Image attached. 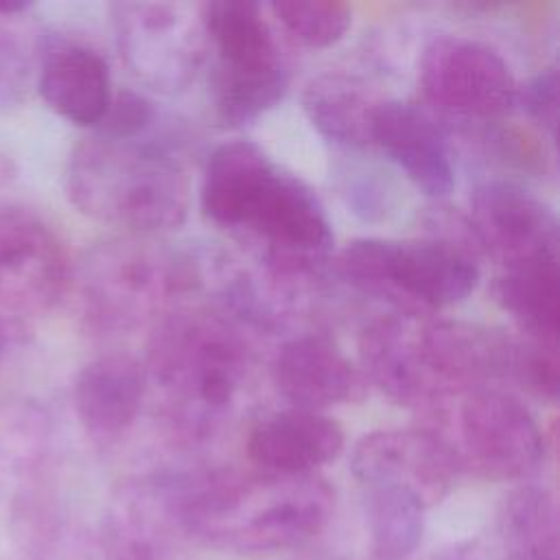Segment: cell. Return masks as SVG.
<instances>
[{"label": "cell", "instance_id": "obj_1", "mask_svg": "<svg viewBox=\"0 0 560 560\" xmlns=\"http://www.w3.org/2000/svg\"><path fill=\"white\" fill-rule=\"evenodd\" d=\"M201 210L287 280L313 276L330 258L332 230L319 197L252 140H230L210 153Z\"/></svg>", "mask_w": 560, "mask_h": 560}, {"label": "cell", "instance_id": "obj_2", "mask_svg": "<svg viewBox=\"0 0 560 560\" xmlns=\"http://www.w3.org/2000/svg\"><path fill=\"white\" fill-rule=\"evenodd\" d=\"M186 538L236 553H273L317 536L335 494L315 475L177 477Z\"/></svg>", "mask_w": 560, "mask_h": 560}, {"label": "cell", "instance_id": "obj_3", "mask_svg": "<svg viewBox=\"0 0 560 560\" xmlns=\"http://www.w3.org/2000/svg\"><path fill=\"white\" fill-rule=\"evenodd\" d=\"M66 188L79 212L133 232L173 230L184 223L190 203L182 162L147 133L85 138L70 155Z\"/></svg>", "mask_w": 560, "mask_h": 560}, {"label": "cell", "instance_id": "obj_4", "mask_svg": "<svg viewBox=\"0 0 560 560\" xmlns=\"http://www.w3.org/2000/svg\"><path fill=\"white\" fill-rule=\"evenodd\" d=\"M247 374V346L228 319L175 311L155 328L147 376L162 389L179 431L203 438L234 405Z\"/></svg>", "mask_w": 560, "mask_h": 560}, {"label": "cell", "instance_id": "obj_5", "mask_svg": "<svg viewBox=\"0 0 560 560\" xmlns=\"http://www.w3.org/2000/svg\"><path fill=\"white\" fill-rule=\"evenodd\" d=\"M422 413V429L446 446L457 472L514 481L534 475L545 459V435L534 413L505 389L470 387Z\"/></svg>", "mask_w": 560, "mask_h": 560}, {"label": "cell", "instance_id": "obj_6", "mask_svg": "<svg viewBox=\"0 0 560 560\" xmlns=\"http://www.w3.org/2000/svg\"><path fill=\"white\" fill-rule=\"evenodd\" d=\"M341 276L363 293L420 317L466 300L479 280L472 247L453 238H357L339 254Z\"/></svg>", "mask_w": 560, "mask_h": 560}, {"label": "cell", "instance_id": "obj_7", "mask_svg": "<svg viewBox=\"0 0 560 560\" xmlns=\"http://www.w3.org/2000/svg\"><path fill=\"white\" fill-rule=\"evenodd\" d=\"M199 15L217 52V118L225 127L249 125L271 109L289 85V70L262 9L249 0H212L199 4Z\"/></svg>", "mask_w": 560, "mask_h": 560}, {"label": "cell", "instance_id": "obj_8", "mask_svg": "<svg viewBox=\"0 0 560 560\" xmlns=\"http://www.w3.org/2000/svg\"><path fill=\"white\" fill-rule=\"evenodd\" d=\"M190 271L171 254L136 241L105 243L79 273L83 319L101 332L131 330L190 284Z\"/></svg>", "mask_w": 560, "mask_h": 560}, {"label": "cell", "instance_id": "obj_9", "mask_svg": "<svg viewBox=\"0 0 560 560\" xmlns=\"http://www.w3.org/2000/svg\"><path fill=\"white\" fill-rule=\"evenodd\" d=\"M418 81L433 116L497 122L516 107L518 83L508 61L470 37H435L422 52Z\"/></svg>", "mask_w": 560, "mask_h": 560}, {"label": "cell", "instance_id": "obj_10", "mask_svg": "<svg viewBox=\"0 0 560 560\" xmlns=\"http://www.w3.org/2000/svg\"><path fill=\"white\" fill-rule=\"evenodd\" d=\"M114 24L120 55L149 88L179 92L197 74L208 39L199 9L173 2H118Z\"/></svg>", "mask_w": 560, "mask_h": 560}, {"label": "cell", "instance_id": "obj_11", "mask_svg": "<svg viewBox=\"0 0 560 560\" xmlns=\"http://www.w3.org/2000/svg\"><path fill=\"white\" fill-rule=\"evenodd\" d=\"M68 280V256L55 230L33 210L0 201V308L44 313Z\"/></svg>", "mask_w": 560, "mask_h": 560}, {"label": "cell", "instance_id": "obj_12", "mask_svg": "<svg viewBox=\"0 0 560 560\" xmlns=\"http://www.w3.org/2000/svg\"><path fill=\"white\" fill-rule=\"evenodd\" d=\"M470 228L479 249L501 267L558 254V219L534 192L510 179H488L470 197Z\"/></svg>", "mask_w": 560, "mask_h": 560}, {"label": "cell", "instance_id": "obj_13", "mask_svg": "<svg viewBox=\"0 0 560 560\" xmlns=\"http://www.w3.org/2000/svg\"><path fill=\"white\" fill-rule=\"evenodd\" d=\"M350 468L363 488H402L427 508L444 499L457 472L446 446L422 427L363 435L352 448Z\"/></svg>", "mask_w": 560, "mask_h": 560}, {"label": "cell", "instance_id": "obj_14", "mask_svg": "<svg viewBox=\"0 0 560 560\" xmlns=\"http://www.w3.org/2000/svg\"><path fill=\"white\" fill-rule=\"evenodd\" d=\"M372 144L424 195L440 199L453 190L451 147L444 127L429 109L402 101H381L372 120Z\"/></svg>", "mask_w": 560, "mask_h": 560}, {"label": "cell", "instance_id": "obj_15", "mask_svg": "<svg viewBox=\"0 0 560 560\" xmlns=\"http://www.w3.org/2000/svg\"><path fill=\"white\" fill-rule=\"evenodd\" d=\"M273 383L295 409L308 411L359 402L368 389L365 376L324 335L284 341L273 359Z\"/></svg>", "mask_w": 560, "mask_h": 560}, {"label": "cell", "instance_id": "obj_16", "mask_svg": "<svg viewBox=\"0 0 560 560\" xmlns=\"http://www.w3.org/2000/svg\"><path fill=\"white\" fill-rule=\"evenodd\" d=\"M343 451L341 427L322 411L284 409L254 424L247 455L260 472L315 475Z\"/></svg>", "mask_w": 560, "mask_h": 560}, {"label": "cell", "instance_id": "obj_17", "mask_svg": "<svg viewBox=\"0 0 560 560\" xmlns=\"http://www.w3.org/2000/svg\"><path fill=\"white\" fill-rule=\"evenodd\" d=\"M147 385V368L136 357L103 354L79 370L72 385L74 411L94 438H120L136 422Z\"/></svg>", "mask_w": 560, "mask_h": 560}, {"label": "cell", "instance_id": "obj_18", "mask_svg": "<svg viewBox=\"0 0 560 560\" xmlns=\"http://www.w3.org/2000/svg\"><path fill=\"white\" fill-rule=\"evenodd\" d=\"M37 88L46 105L79 127H96L112 101L105 59L81 44H57L42 57Z\"/></svg>", "mask_w": 560, "mask_h": 560}, {"label": "cell", "instance_id": "obj_19", "mask_svg": "<svg viewBox=\"0 0 560 560\" xmlns=\"http://www.w3.org/2000/svg\"><path fill=\"white\" fill-rule=\"evenodd\" d=\"M494 300L512 315L527 339L558 346L560 337V269L558 254L536 256L510 267L492 284Z\"/></svg>", "mask_w": 560, "mask_h": 560}, {"label": "cell", "instance_id": "obj_20", "mask_svg": "<svg viewBox=\"0 0 560 560\" xmlns=\"http://www.w3.org/2000/svg\"><path fill=\"white\" fill-rule=\"evenodd\" d=\"M363 83L343 74H322L306 83L302 107L313 127L330 142L361 149L372 144L376 105Z\"/></svg>", "mask_w": 560, "mask_h": 560}, {"label": "cell", "instance_id": "obj_21", "mask_svg": "<svg viewBox=\"0 0 560 560\" xmlns=\"http://www.w3.org/2000/svg\"><path fill=\"white\" fill-rule=\"evenodd\" d=\"M497 538L514 560H560L553 494L540 486L512 490L499 510Z\"/></svg>", "mask_w": 560, "mask_h": 560}, {"label": "cell", "instance_id": "obj_22", "mask_svg": "<svg viewBox=\"0 0 560 560\" xmlns=\"http://www.w3.org/2000/svg\"><path fill=\"white\" fill-rule=\"evenodd\" d=\"M365 521L376 560H405L422 540L427 505L409 490L363 488Z\"/></svg>", "mask_w": 560, "mask_h": 560}, {"label": "cell", "instance_id": "obj_23", "mask_svg": "<svg viewBox=\"0 0 560 560\" xmlns=\"http://www.w3.org/2000/svg\"><path fill=\"white\" fill-rule=\"evenodd\" d=\"M271 13L300 44L328 48L337 44L352 24V11L337 0H287L273 2Z\"/></svg>", "mask_w": 560, "mask_h": 560}, {"label": "cell", "instance_id": "obj_24", "mask_svg": "<svg viewBox=\"0 0 560 560\" xmlns=\"http://www.w3.org/2000/svg\"><path fill=\"white\" fill-rule=\"evenodd\" d=\"M26 9L24 2H0V103L15 101L31 79L35 48L18 22Z\"/></svg>", "mask_w": 560, "mask_h": 560}, {"label": "cell", "instance_id": "obj_25", "mask_svg": "<svg viewBox=\"0 0 560 560\" xmlns=\"http://www.w3.org/2000/svg\"><path fill=\"white\" fill-rule=\"evenodd\" d=\"M155 120L153 105L133 90H120L112 94V101L94 127V133L116 140H129L144 136Z\"/></svg>", "mask_w": 560, "mask_h": 560}, {"label": "cell", "instance_id": "obj_26", "mask_svg": "<svg viewBox=\"0 0 560 560\" xmlns=\"http://www.w3.org/2000/svg\"><path fill=\"white\" fill-rule=\"evenodd\" d=\"M516 105L542 129L549 138H556L558 127V72L549 66L525 83H518Z\"/></svg>", "mask_w": 560, "mask_h": 560}, {"label": "cell", "instance_id": "obj_27", "mask_svg": "<svg viewBox=\"0 0 560 560\" xmlns=\"http://www.w3.org/2000/svg\"><path fill=\"white\" fill-rule=\"evenodd\" d=\"M440 560H514L501 540L494 538H470L455 542L440 553Z\"/></svg>", "mask_w": 560, "mask_h": 560}, {"label": "cell", "instance_id": "obj_28", "mask_svg": "<svg viewBox=\"0 0 560 560\" xmlns=\"http://www.w3.org/2000/svg\"><path fill=\"white\" fill-rule=\"evenodd\" d=\"M11 470H9V466H7V462L0 457V490H2V483H4V477L9 475Z\"/></svg>", "mask_w": 560, "mask_h": 560}, {"label": "cell", "instance_id": "obj_29", "mask_svg": "<svg viewBox=\"0 0 560 560\" xmlns=\"http://www.w3.org/2000/svg\"><path fill=\"white\" fill-rule=\"evenodd\" d=\"M2 348H4V328L0 324V359H2Z\"/></svg>", "mask_w": 560, "mask_h": 560}]
</instances>
